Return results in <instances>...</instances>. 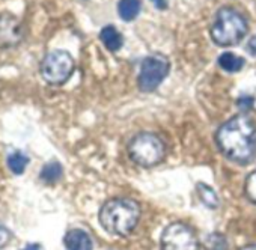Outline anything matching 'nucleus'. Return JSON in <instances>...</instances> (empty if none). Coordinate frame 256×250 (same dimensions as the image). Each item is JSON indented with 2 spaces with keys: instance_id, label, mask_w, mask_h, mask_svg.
<instances>
[{
  "instance_id": "f257e3e1",
  "label": "nucleus",
  "mask_w": 256,
  "mask_h": 250,
  "mask_svg": "<svg viewBox=\"0 0 256 250\" xmlns=\"http://www.w3.org/2000/svg\"><path fill=\"white\" fill-rule=\"evenodd\" d=\"M217 146L226 158L247 164L256 158V124L246 114L226 120L217 132Z\"/></svg>"
},
{
  "instance_id": "f03ea898",
  "label": "nucleus",
  "mask_w": 256,
  "mask_h": 250,
  "mask_svg": "<svg viewBox=\"0 0 256 250\" xmlns=\"http://www.w3.org/2000/svg\"><path fill=\"white\" fill-rule=\"evenodd\" d=\"M140 218L138 202L125 198L107 200L100 211L101 226L113 235H128L134 230Z\"/></svg>"
},
{
  "instance_id": "7ed1b4c3",
  "label": "nucleus",
  "mask_w": 256,
  "mask_h": 250,
  "mask_svg": "<svg viewBox=\"0 0 256 250\" xmlns=\"http://www.w3.org/2000/svg\"><path fill=\"white\" fill-rule=\"evenodd\" d=\"M247 30V22L238 11L232 8H222L216 14L211 26V38L216 44L223 47L235 46L242 41Z\"/></svg>"
},
{
  "instance_id": "20e7f679",
  "label": "nucleus",
  "mask_w": 256,
  "mask_h": 250,
  "mask_svg": "<svg viewBox=\"0 0 256 250\" xmlns=\"http://www.w3.org/2000/svg\"><path fill=\"white\" fill-rule=\"evenodd\" d=\"M130 158L144 168H152L163 162L166 156V146L163 140L154 133H139L128 145Z\"/></svg>"
},
{
  "instance_id": "39448f33",
  "label": "nucleus",
  "mask_w": 256,
  "mask_h": 250,
  "mask_svg": "<svg viewBox=\"0 0 256 250\" xmlns=\"http://www.w3.org/2000/svg\"><path fill=\"white\" fill-rule=\"evenodd\" d=\"M41 76L50 84H64L74 71V59L68 52L53 50L41 62Z\"/></svg>"
},
{
  "instance_id": "423d86ee",
  "label": "nucleus",
  "mask_w": 256,
  "mask_h": 250,
  "mask_svg": "<svg viewBox=\"0 0 256 250\" xmlns=\"http://www.w3.org/2000/svg\"><path fill=\"white\" fill-rule=\"evenodd\" d=\"M170 70L169 59L163 54H151L144 59L139 72V88L142 92H152L156 90L160 83L168 77Z\"/></svg>"
},
{
  "instance_id": "0eeeda50",
  "label": "nucleus",
  "mask_w": 256,
  "mask_h": 250,
  "mask_svg": "<svg viewBox=\"0 0 256 250\" xmlns=\"http://www.w3.org/2000/svg\"><path fill=\"white\" fill-rule=\"evenodd\" d=\"M162 250H199L198 236L187 224L172 223L163 230Z\"/></svg>"
},
{
  "instance_id": "6e6552de",
  "label": "nucleus",
  "mask_w": 256,
  "mask_h": 250,
  "mask_svg": "<svg viewBox=\"0 0 256 250\" xmlns=\"http://www.w3.org/2000/svg\"><path fill=\"white\" fill-rule=\"evenodd\" d=\"M23 38V29L18 18L12 14H0V47H14Z\"/></svg>"
},
{
  "instance_id": "1a4fd4ad",
  "label": "nucleus",
  "mask_w": 256,
  "mask_h": 250,
  "mask_svg": "<svg viewBox=\"0 0 256 250\" xmlns=\"http://www.w3.org/2000/svg\"><path fill=\"white\" fill-rule=\"evenodd\" d=\"M65 247L68 250H92L94 244L90 235L83 229H71L64 238Z\"/></svg>"
},
{
  "instance_id": "9d476101",
  "label": "nucleus",
  "mask_w": 256,
  "mask_h": 250,
  "mask_svg": "<svg viewBox=\"0 0 256 250\" xmlns=\"http://www.w3.org/2000/svg\"><path fill=\"white\" fill-rule=\"evenodd\" d=\"M100 40L106 46V48L110 50V52H118L122 47V44H124V38L116 30L114 26H106V28H102L101 32H100Z\"/></svg>"
},
{
  "instance_id": "9b49d317",
  "label": "nucleus",
  "mask_w": 256,
  "mask_h": 250,
  "mask_svg": "<svg viewBox=\"0 0 256 250\" xmlns=\"http://www.w3.org/2000/svg\"><path fill=\"white\" fill-rule=\"evenodd\" d=\"M118 11L124 22H133L142 11V2L140 0H119Z\"/></svg>"
},
{
  "instance_id": "f8f14e48",
  "label": "nucleus",
  "mask_w": 256,
  "mask_h": 250,
  "mask_svg": "<svg viewBox=\"0 0 256 250\" xmlns=\"http://www.w3.org/2000/svg\"><path fill=\"white\" fill-rule=\"evenodd\" d=\"M218 65L226 72H238L244 66V59L230 52H226L218 56Z\"/></svg>"
},
{
  "instance_id": "ddd939ff",
  "label": "nucleus",
  "mask_w": 256,
  "mask_h": 250,
  "mask_svg": "<svg viewBox=\"0 0 256 250\" xmlns=\"http://www.w3.org/2000/svg\"><path fill=\"white\" fill-rule=\"evenodd\" d=\"M64 175V169H62V164L58 163V162H50L47 163L42 169H41V174H40V178L47 182V184H54L58 182Z\"/></svg>"
},
{
  "instance_id": "4468645a",
  "label": "nucleus",
  "mask_w": 256,
  "mask_h": 250,
  "mask_svg": "<svg viewBox=\"0 0 256 250\" xmlns=\"http://www.w3.org/2000/svg\"><path fill=\"white\" fill-rule=\"evenodd\" d=\"M196 192H198V196H199L200 202L205 206H208V208H217L218 206V198H217L216 192L211 187H208L206 184L199 182L196 186Z\"/></svg>"
},
{
  "instance_id": "2eb2a0df",
  "label": "nucleus",
  "mask_w": 256,
  "mask_h": 250,
  "mask_svg": "<svg viewBox=\"0 0 256 250\" xmlns=\"http://www.w3.org/2000/svg\"><path fill=\"white\" fill-rule=\"evenodd\" d=\"M6 162H8V168L11 169V172L16 174V175H20V174H23L26 170V166L29 163V158L23 152L16 151V152H11L8 156V160Z\"/></svg>"
},
{
  "instance_id": "dca6fc26",
  "label": "nucleus",
  "mask_w": 256,
  "mask_h": 250,
  "mask_svg": "<svg viewBox=\"0 0 256 250\" xmlns=\"http://www.w3.org/2000/svg\"><path fill=\"white\" fill-rule=\"evenodd\" d=\"M205 247H206V250H228V242L223 235L211 234L206 238Z\"/></svg>"
},
{
  "instance_id": "f3484780",
  "label": "nucleus",
  "mask_w": 256,
  "mask_h": 250,
  "mask_svg": "<svg viewBox=\"0 0 256 250\" xmlns=\"http://www.w3.org/2000/svg\"><path fill=\"white\" fill-rule=\"evenodd\" d=\"M246 194L247 198L256 204V170L252 172L248 176H247V181H246Z\"/></svg>"
},
{
  "instance_id": "a211bd4d",
  "label": "nucleus",
  "mask_w": 256,
  "mask_h": 250,
  "mask_svg": "<svg viewBox=\"0 0 256 250\" xmlns=\"http://www.w3.org/2000/svg\"><path fill=\"white\" fill-rule=\"evenodd\" d=\"M11 240V232L4 226V224H0V248L5 247Z\"/></svg>"
},
{
  "instance_id": "6ab92c4d",
  "label": "nucleus",
  "mask_w": 256,
  "mask_h": 250,
  "mask_svg": "<svg viewBox=\"0 0 256 250\" xmlns=\"http://www.w3.org/2000/svg\"><path fill=\"white\" fill-rule=\"evenodd\" d=\"M236 104H238V107L241 108V110H248L252 106H253V98L252 96H248V95H242L238 101H236Z\"/></svg>"
},
{
  "instance_id": "aec40b11",
  "label": "nucleus",
  "mask_w": 256,
  "mask_h": 250,
  "mask_svg": "<svg viewBox=\"0 0 256 250\" xmlns=\"http://www.w3.org/2000/svg\"><path fill=\"white\" fill-rule=\"evenodd\" d=\"M246 50L248 52V54H252V56H256V35L250 38V41L247 42V47H246Z\"/></svg>"
},
{
  "instance_id": "412c9836",
  "label": "nucleus",
  "mask_w": 256,
  "mask_h": 250,
  "mask_svg": "<svg viewBox=\"0 0 256 250\" xmlns=\"http://www.w3.org/2000/svg\"><path fill=\"white\" fill-rule=\"evenodd\" d=\"M151 2H152L158 10H166V6H168V2H166V0H151Z\"/></svg>"
},
{
  "instance_id": "4be33fe9",
  "label": "nucleus",
  "mask_w": 256,
  "mask_h": 250,
  "mask_svg": "<svg viewBox=\"0 0 256 250\" xmlns=\"http://www.w3.org/2000/svg\"><path fill=\"white\" fill-rule=\"evenodd\" d=\"M22 250H41V247L38 246V244H28L24 248H22Z\"/></svg>"
},
{
  "instance_id": "5701e85b",
  "label": "nucleus",
  "mask_w": 256,
  "mask_h": 250,
  "mask_svg": "<svg viewBox=\"0 0 256 250\" xmlns=\"http://www.w3.org/2000/svg\"><path fill=\"white\" fill-rule=\"evenodd\" d=\"M241 250H256V246H246Z\"/></svg>"
}]
</instances>
